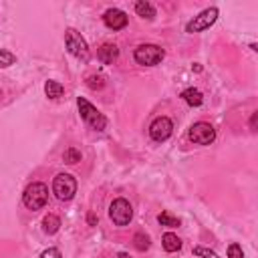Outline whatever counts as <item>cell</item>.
Here are the masks:
<instances>
[{
    "instance_id": "6da1fadb",
    "label": "cell",
    "mask_w": 258,
    "mask_h": 258,
    "mask_svg": "<svg viewBox=\"0 0 258 258\" xmlns=\"http://www.w3.org/2000/svg\"><path fill=\"white\" fill-rule=\"evenodd\" d=\"M77 107H79V113H81V119L95 131H103L107 127V119L105 115L95 107L91 105L85 97H77Z\"/></svg>"
},
{
    "instance_id": "7a4b0ae2",
    "label": "cell",
    "mask_w": 258,
    "mask_h": 258,
    "mask_svg": "<svg viewBox=\"0 0 258 258\" xmlns=\"http://www.w3.org/2000/svg\"><path fill=\"white\" fill-rule=\"evenodd\" d=\"M46 202H48V187L42 181H32L22 194V204L28 210H40L46 206Z\"/></svg>"
},
{
    "instance_id": "3957f363",
    "label": "cell",
    "mask_w": 258,
    "mask_h": 258,
    "mask_svg": "<svg viewBox=\"0 0 258 258\" xmlns=\"http://www.w3.org/2000/svg\"><path fill=\"white\" fill-rule=\"evenodd\" d=\"M64 44H67V50H69L75 58H79V60H83V62L89 60V46H87V40H85L75 28H67V32H64Z\"/></svg>"
},
{
    "instance_id": "277c9868",
    "label": "cell",
    "mask_w": 258,
    "mask_h": 258,
    "mask_svg": "<svg viewBox=\"0 0 258 258\" xmlns=\"http://www.w3.org/2000/svg\"><path fill=\"white\" fill-rule=\"evenodd\" d=\"M133 56H135V62H137V64L155 67V64H159V62L163 60L165 52H163V48L157 46V44H141V46L135 48Z\"/></svg>"
},
{
    "instance_id": "5b68a950",
    "label": "cell",
    "mask_w": 258,
    "mask_h": 258,
    "mask_svg": "<svg viewBox=\"0 0 258 258\" xmlns=\"http://www.w3.org/2000/svg\"><path fill=\"white\" fill-rule=\"evenodd\" d=\"M52 194L60 200V202H69L75 198L77 194V179L71 173H58L52 179Z\"/></svg>"
},
{
    "instance_id": "8992f818",
    "label": "cell",
    "mask_w": 258,
    "mask_h": 258,
    "mask_svg": "<svg viewBox=\"0 0 258 258\" xmlns=\"http://www.w3.org/2000/svg\"><path fill=\"white\" fill-rule=\"evenodd\" d=\"M109 218L115 226H127L133 218V208L125 198H117L109 206Z\"/></svg>"
},
{
    "instance_id": "52a82bcc",
    "label": "cell",
    "mask_w": 258,
    "mask_h": 258,
    "mask_svg": "<svg viewBox=\"0 0 258 258\" xmlns=\"http://www.w3.org/2000/svg\"><path fill=\"white\" fill-rule=\"evenodd\" d=\"M189 139L196 143V145H210L214 139H216V129L206 123V121H200V123H194L187 131Z\"/></svg>"
},
{
    "instance_id": "ba28073f",
    "label": "cell",
    "mask_w": 258,
    "mask_h": 258,
    "mask_svg": "<svg viewBox=\"0 0 258 258\" xmlns=\"http://www.w3.org/2000/svg\"><path fill=\"white\" fill-rule=\"evenodd\" d=\"M216 20H218V8H214V6L212 8H206L198 16H194V20L187 22L185 32H202V30L210 28Z\"/></svg>"
},
{
    "instance_id": "9c48e42d",
    "label": "cell",
    "mask_w": 258,
    "mask_h": 258,
    "mask_svg": "<svg viewBox=\"0 0 258 258\" xmlns=\"http://www.w3.org/2000/svg\"><path fill=\"white\" fill-rule=\"evenodd\" d=\"M171 133H173V123H171L169 117H157V119H153V123L149 125V135H151V139L157 141V143L169 139Z\"/></svg>"
},
{
    "instance_id": "30bf717a",
    "label": "cell",
    "mask_w": 258,
    "mask_h": 258,
    "mask_svg": "<svg viewBox=\"0 0 258 258\" xmlns=\"http://www.w3.org/2000/svg\"><path fill=\"white\" fill-rule=\"evenodd\" d=\"M103 22H105V26L111 28V30H121V28L127 26L129 18H127V14H125L123 10H119V8H109V10L103 14Z\"/></svg>"
},
{
    "instance_id": "8fae6325",
    "label": "cell",
    "mask_w": 258,
    "mask_h": 258,
    "mask_svg": "<svg viewBox=\"0 0 258 258\" xmlns=\"http://www.w3.org/2000/svg\"><path fill=\"white\" fill-rule=\"evenodd\" d=\"M117 56H119V48H117L115 44H111V42L101 44L99 50H97V58H99L103 64H113V62L117 60Z\"/></svg>"
},
{
    "instance_id": "7c38bea8",
    "label": "cell",
    "mask_w": 258,
    "mask_h": 258,
    "mask_svg": "<svg viewBox=\"0 0 258 258\" xmlns=\"http://www.w3.org/2000/svg\"><path fill=\"white\" fill-rule=\"evenodd\" d=\"M161 246H163L165 252H177V250L181 248V240H179L175 234L165 232V234L161 236Z\"/></svg>"
},
{
    "instance_id": "4fadbf2b",
    "label": "cell",
    "mask_w": 258,
    "mask_h": 258,
    "mask_svg": "<svg viewBox=\"0 0 258 258\" xmlns=\"http://www.w3.org/2000/svg\"><path fill=\"white\" fill-rule=\"evenodd\" d=\"M181 99L189 105V107H200L202 103H204V97H202V93L198 91V89H194V87H189V89H185L183 93H181Z\"/></svg>"
},
{
    "instance_id": "5bb4252c",
    "label": "cell",
    "mask_w": 258,
    "mask_h": 258,
    "mask_svg": "<svg viewBox=\"0 0 258 258\" xmlns=\"http://www.w3.org/2000/svg\"><path fill=\"white\" fill-rule=\"evenodd\" d=\"M60 228V218L54 216V214H46L42 218V232L44 234H56Z\"/></svg>"
},
{
    "instance_id": "9a60e30c",
    "label": "cell",
    "mask_w": 258,
    "mask_h": 258,
    "mask_svg": "<svg viewBox=\"0 0 258 258\" xmlns=\"http://www.w3.org/2000/svg\"><path fill=\"white\" fill-rule=\"evenodd\" d=\"M135 12H137L141 18H147V20H153V18H155V8H153L149 2H145V0L135 2Z\"/></svg>"
},
{
    "instance_id": "2e32d148",
    "label": "cell",
    "mask_w": 258,
    "mask_h": 258,
    "mask_svg": "<svg viewBox=\"0 0 258 258\" xmlns=\"http://www.w3.org/2000/svg\"><path fill=\"white\" fill-rule=\"evenodd\" d=\"M44 93H46L48 99H58V97H62L64 87L58 81H46L44 83Z\"/></svg>"
},
{
    "instance_id": "e0dca14e",
    "label": "cell",
    "mask_w": 258,
    "mask_h": 258,
    "mask_svg": "<svg viewBox=\"0 0 258 258\" xmlns=\"http://www.w3.org/2000/svg\"><path fill=\"white\" fill-rule=\"evenodd\" d=\"M157 222H159L161 226H169V228H175V226H179V224H181V222H179V218L171 216L169 212H161V214L157 216Z\"/></svg>"
},
{
    "instance_id": "ac0fdd59",
    "label": "cell",
    "mask_w": 258,
    "mask_h": 258,
    "mask_svg": "<svg viewBox=\"0 0 258 258\" xmlns=\"http://www.w3.org/2000/svg\"><path fill=\"white\" fill-rule=\"evenodd\" d=\"M62 159H64V163H69V165L79 163V161H81V151H79L77 147H69V149H64Z\"/></svg>"
},
{
    "instance_id": "d6986e66",
    "label": "cell",
    "mask_w": 258,
    "mask_h": 258,
    "mask_svg": "<svg viewBox=\"0 0 258 258\" xmlns=\"http://www.w3.org/2000/svg\"><path fill=\"white\" fill-rule=\"evenodd\" d=\"M133 242H135V248H137L139 252H145V250L149 248V238H147L143 232H137V234L133 236Z\"/></svg>"
},
{
    "instance_id": "ffe728a7",
    "label": "cell",
    "mask_w": 258,
    "mask_h": 258,
    "mask_svg": "<svg viewBox=\"0 0 258 258\" xmlns=\"http://www.w3.org/2000/svg\"><path fill=\"white\" fill-rule=\"evenodd\" d=\"M14 60H16V56H14L10 50H0V69L14 64Z\"/></svg>"
},
{
    "instance_id": "44dd1931",
    "label": "cell",
    "mask_w": 258,
    "mask_h": 258,
    "mask_svg": "<svg viewBox=\"0 0 258 258\" xmlns=\"http://www.w3.org/2000/svg\"><path fill=\"white\" fill-rule=\"evenodd\" d=\"M194 254H196V256H200V258H220L214 250L204 248V246H196V248H194Z\"/></svg>"
},
{
    "instance_id": "7402d4cb",
    "label": "cell",
    "mask_w": 258,
    "mask_h": 258,
    "mask_svg": "<svg viewBox=\"0 0 258 258\" xmlns=\"http://www.w3.org/2000/svg\"><path fill=\"white\" fill-rule=\"evenodd\" d=\"M228 258H244L242 246L240 244H230L228 246Z\"/></svg>"
},
{
    "instance_id": "603a6c76",
    "label": "cell",
    "mask_w": 258,
    "mask_h": 258,
    "mask_svg": "<svg viewBox=\"0 0 258 258\" xmlns=\"http://www.w3.org/2000/svg\"><path fill=\"white\" fill-rule=\"evenodd\" d=\"M87 85H89L91 89H101V87L105 85V81H103V77L93 75V77H89V79H87Z\"/></svg>"
},
{
    "instance_id": "cb8c5ba5",
    "label": "cell",
    "mask_w": 258,
    "mask_h": 258,
    "mask_svg": "<svg viewBox=\"0 0 258 258\" xmlns=\"http://www.w3.org/2000/svg\"><path fill=\"white\" fill-rule=\"evenodd\" d=\"M40 258H62V254H60L58 248H46V250L40 254Z\"/></svg>"
},
{
    "instance_id": "d4e9b609",
    "label": "cell",
    "mask_w": 258,
    "mask_h": 258,
    "mask_svg": "<svg viewBox=\"0 0 258 258\" xmlns=\"http://www.w3.org/2000/svg\"><path fill=\"white\" fill-rule=\"evenodd\" d=\"M256 121H258V111H254L252 113V119H250V129L252 131H256Z\"/></svg>"
},
{
    "instance_id": "484cf974",
    "label": "cell",
    "mask_w": 258,
    "mask_h": 258,
    "mask_svg": "<svg viewBox=\"0 0 258 258\" xmlns=\"http://www.w3.org/2000/svg\"><path fill=\"white\" fill-rule=\"evenodd\" d=\"M87 220H89V224H91V226H93V224L97 222V218H95V214H89V218H87Z\"/></svg>"
},
{
    "instance_id": "4316f807",
    "label": "cell",
    "mask_w": 258,
    "mask_h": 258,
    "mask_svg": "<svg viewBox=\"0 0 258 258\" xmlns=\"http://www.w3.org/2000/svg\"><path fill=\"white\" fill-rule=\"evenodd\" d=\"M117 258H131V256H129V254H127V252H121V254H119V256H117Z\"/></svg>"
}]
</instances>
